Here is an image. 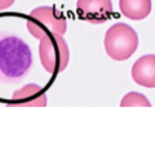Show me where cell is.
Masks as SVG:
<instances>
[{"instance_id":"obj_10","label":"cell","mask_w":155,"mask_h":156,"mask_svg":"<svg viewBox=\"0 0 155 156\" xmlns=\"http://www.w3.org/2000/svg\"><path fill=\"white\" fill-rule=\"evenodd\" d=\"M14 2L16 0H0V10H4V9H8L9 7H12Z\"/></svg>"},{"instance_id":"obj_6","label":"cell","mask_w":155,"mask_h":156,"mask_svg":"<svg viewBox=\"0 0 155 156\" xmlns=\"http://www.w3.org/2000/svg\"><path fill=\"white\" fill-rule=\"evenodd\" d=\"M48 99L43 88L38 84H27L18 90L13 92L9 106L17 107H44L47 106Z\"/></svg>"},{"instance_id":"obj_9","label":"cell","mask_w":155,"mask_h":156,"mask_svg":"<svg viewBox=\"0 0 155 156\" xmlns=\"http://www.w3.org/2000/svg\"><path fill=\"white\" fill-rule=\"evenodd\" d=\"M121 107H131V106H143V107H150V101L141 93L137 92H129L123 97L120 101Z\"/></svg>"},{"instance_id":"obj_1","label":"cell","mask_w":155,"mask_h":156,"mask_svg":"<svg viewBox=\"0 0 155 156\" xmlns=\"http://www.w3.org/2000/svg\"><path fill=\"white\" fill-rule=\"evenodd\" d=\"M32 65L30 47L21 37L0 32V81L17 84L29 74Z\"/></svg>"},{"instance_id":"obj_4","label":"cell","mask_w":155,"mask_h":156,"mask_svg":"<svg viewBox=\"0 0 155 156\" xmlns=\"http://www.w3.org/2000/svg\"><path fill=\"white\" fill-rule=\"evenodd\" d=\"M39 57L43 69L49 74L62 72L69 65V47L61 35L43 37L39 44Z\"/></svg>"},{"instance_id":"obj_5","label":"cell","mask_w":155,"mask_h":156,"mask_svg":"<svg viewBox=\"0 0 155 156\" xmlns=\"http://www.w3.org/2000/svg\"><path fill=\"white\" fill-rule=\"evenodd\" d=\"M76 13L81 21L92 25H102L111 18V0H78Z\"/></svg>"},{"instance_id":"obj_2","label":"cell","mask_w":155,"mask_h":156,"mask_svg":"<svg viewBox=\"0 0 155 156\" xmlns=\"http://www.w3.org/2000/svg\"><path fill=\"white\" fill-rule=\"evenodd\" d=\"M26 26L31 36L39 40L53 35L62 36L67 30L65 17L52 7H38L32 9L27 17Z\"/></svg>"},{"instance_id":"obj_3","label":"cell","mask_w":155,"mask_h":156,"mask_svg":"<svg viewBox=\"0 0 155 156\" xmlns=\"http://www.w3.org/2000/svg\"><path fill=\"white\" fill-rule=\"evenodd\" d=\"M105 51L114 61H127L138 48L137 32L127 23H114L105 35Z\"/></svg>"},{"instance_id":"obj_8","label":"cell","mask_w":155,"mask_h":156,"mask_svg":"<svg viewBox=\"0 0 155 156\" xmlns=\"http://www.w3.org/2000/svg\"><path fill=\"white\" fill-rule=\"evenodd\" d=\"M119 8L124 17L140 21L150 14L151 0H119Z\"/></svg>"},{"instance_id":"obj_7","label":"cell","mask_w":155,"mask_h":156,"mask_svg":"<svg viewBox=\"0 0 155 156\" xmlns=\"http://www.w3.org/2000/svg\"><path fill=\"white\" fill-rule=\"evenodd\" d=\"M132 79L138 85L155 88V54H146L138 58L132 66Z\"/></svg>"}]
</instances>
